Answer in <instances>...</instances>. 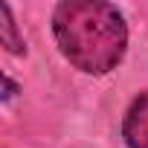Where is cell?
I'll return each instance as SVG.
<instances>
[{"instance_id": "cell-1", "label": "cell", "mask_w": 148, "mask_h": 148, "mask_svg": "<svg viewBox=\"0 0 148 148\" xmlns=\"http://www.w3.org/2000/svg\"><path fill=\"white\" fill-rule=\"evenodd\" d=\"M52 38L79 73L105 76L125 58L128 23L105 0H64L52 12Z\"/></svg>"}, {"instance_id": "cell-2", "label": "cell", "mask_w": 148, "mask_h": 148, "mask_svg": "<svg viewBox=\"0 0 148 148\" xmlns=\"http://www.w3.org/2000/svg\"><path fill=\"white\" fill-rule=\"evenodd\" d=\"M125 148H148V90H142L122 116Z\"/></svg>"}, {"instance_id": "cell-3", "label": "cell", "mask_w": 148, "mask_h": 148, "mask_svg": "<svg viewBox=\"0 0 148 148\" xmlns=\"http://www.w3.org/2000/svg\"><path fill=\"white\" fill-rule=\"evenodd\" d=\"M0 44H3L12 55H23L26 52V44H23V35L18 32V23H15V15H12V6L9 3H0Z\"/></svg>"}, {"instance_id": "cell-4", "label": "cell", "mask_w": 148, "mask_h": 148, "mask_svg": "<svg viewBox=\"0 0 148 148\" xmlns=\"http://www.w3.org/2000/svg\"><path fill=\"white\" fill-rule=\"evenodd\" d=\"M15 93H18V84L6 76V79H3V105H6V102H12V96H15Z\"/></svg>"}]
</instances>
